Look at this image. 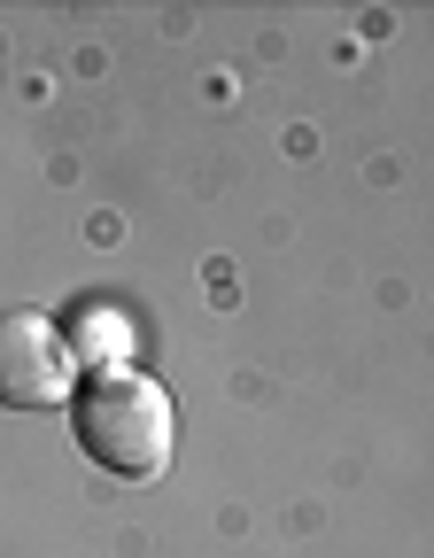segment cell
<instances>
[{"label": "cell", "instance_id": "1", "mask_svg": "<svg viewBox=\"0 0 434 558\" xmlns=\"http://www.w3.org/2000/svg\"><path fill=\"white\" fill-rule=\"evenodd\" d=\"M70 435L79 450L109 473V481H156L171 465V442H179V411H171V388L148 380V373H94L79 396H70Z\"/></svg>", "mask_w": 434, "mask_h": 558}, {"label": "cell", "instance_id": "2", "mask_svg": "<svg viewBox=\"0 0 434 558\" xmlns=\"http://www.w3.org/2000/svg\"><path fill=\"white\" fill-rule=\"evenodd\" d=\"M79 396L70 333L47 311H0V411H62Z\"/></svg>", "mask_w": 434, "mask_h": 558}, {"label": "cell", "instance_id": "3", "mask_svg": "<svg viewBox=\"0 0 434 558\" xmlns=\"http://www.w3.org/2000/svg\"><path fill=\"white\" fill-rule=\"evenodd\" d=\"M62 333H70V357H101V373H117V341L132 349V326H117V311H86Z\"/></svg>", "mask_w": 434, "mask_h": 558}]
</instances>
